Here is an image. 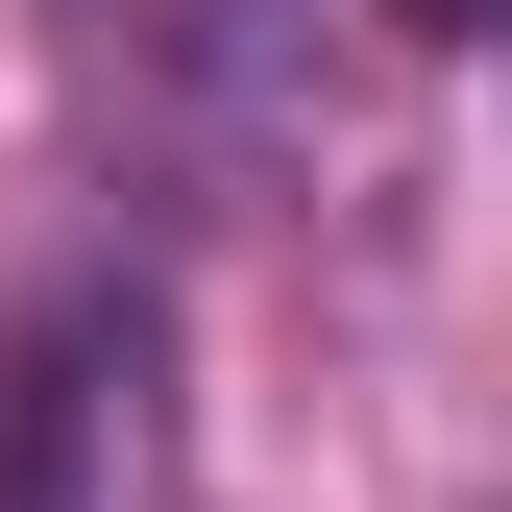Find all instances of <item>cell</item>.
Masks as SVG:
<instances>
[{
  "label": "cell",
  "mask_w": 512,
  "mask_h": 512,
  "mask_svg": "<svg viewBox=\"0 0 512 512\" xmlns=\"http://www.w3.org/2000/svg\"><path fill=\"white\" fill-rule=\"evenodd\" d=\"M98 366H147V293H49L25 366H0V512H98Z\"/></svg>",
  "instance_id": "cell-1"
},
{
  "label": "cell",
  "mask_w": 512,
  "mask_h": 512,
  "mask_svg": "<svg viewBox=\"0 0 512 512\" xmlns=\"http://www.w3.org/2000/svg\"><path fill=\"white\" fill-rule=\"evenodd\" d=\"M415 25H439V49H464V25H488V0H415Z\"/></svg>",
  "instance_id": "cell-2"
}]
</instances>
